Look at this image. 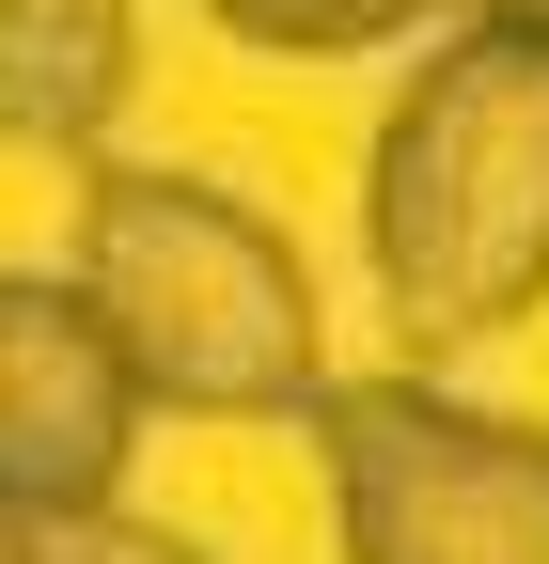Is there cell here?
Returning <instances> with one entry per match:
<instances>
[{
    "label": "cell",
    "mask_w": 549,
    "mask_h": 564,
    "mask_svg": "<svg viewBox=\"0 0 549 564\" xmlns=\"http://www.w3.org/2000/svg\"><path fill=\"white\" fill-rule=\"evenodd\" d=\"M362 251L408 329V377L549 299V47L534 32L455 17L392 79L362 158Z\"/></svg>",
    "instance_id": "obj_1"
},
{
    "label": "cell",
    "mask_w": 549,
    "mask_h": 564,
    "mask_svg": "<svg viewBox=\"0 0 549 564\" xmlns=\"http://www.w3.org/2000/svg\"><path fill=\"white\" fill-rule=\"evenodd\" d=\"M63 282L95 299L110 361L142 377V423H314L330 392V299L299 236L236 204L220 173H95L79 188V251Z\"/></svg>",
    "instance_id": "obj_2"
},
{
    "label": "cell",
    "mask_w": 549,
    "mask_h": 564,
    "mask_svg": "<svg viewBox=\"0 0 549 564\" xmlns=\"http://www.w3.org/2000/svg\"><path fill=\"white\" fill-rule=\"evenodd\" d=\"M314 455L346 564H549V423H503L440 377H330Z\"/></svg>",
    "instance_id": "obj_3"
},
{
    "label": "cell",
    "mask_w": 549,
    "mask_h": 564,
    "mask_svg": "<svg viewBox=\"0 0 549 564\" xmlns=\"http://www.w3.org/2000/svg\"><path fill=\"white\" fill-rule=\"evenodd\" d=\"M142 455V377L63 267H0V518H110Z\"/></svg>",
    "instance_id": "obj_4"
},
{
    "label": "cell",
    "mask_w": 549,
    "mask_h": 564,
    "mask_svg": "<svg viewBox=\"0 0 549 564\" xmlns=\"http://www.w3.org/2000/svg\"><path fill=\"white\" fill-rule=\"evenodd\" d=\"M126 95H142V17L126 0H0V141L95 158Z\"/></svg>",
    "instance_id": "obj_5"
},
{
    "label": "cell",
    "mask_w": 549,
    "mask_h": 564,
    "mask_svg": "<svg viewBox=\"0 0 549 564\" xmlns=\"http://www.w3.org/2000/svg\"><path fill=\"white\" fill-rule=\"evenodd\" d=\"M236 47H267V63H377V47H408L440 17V0H204Z\"/></svg>",
    "instance_id": "obj_6"
},
{
    "label": "cell",
    "mask_w": 549,
    "mask_h": 564,
    "mask_svg": "<svg viewBox=\"0 0 549 564\" xmlns=\"http://www.w3.org/2000/svg\"><path fill=\"white\" fill-rule=\"evenodd\" d=\"M32 564H204V549H189V533H158V518H126V502H110V518H47V533H32Z\"/></svg>",
    "instance_id": "obj_7"
},
{
    "label": "cell",
    "mask_w": 549,
    "mask_h": 564,
    "mask_svg": "<svg viewBox=\"0 0 549 564\" xmlns=\"http://www.w3.org/2000/svg\"><path fill=\"white\" fill-rule=\"evenodd\" d=\"M0 564H32V518H0Z\"/></svg>",
    "instance_id": "obj_8"
}]
</instances>
